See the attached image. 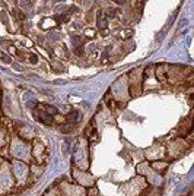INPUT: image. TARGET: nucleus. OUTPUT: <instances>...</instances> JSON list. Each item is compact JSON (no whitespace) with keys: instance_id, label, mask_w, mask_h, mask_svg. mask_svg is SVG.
<instances>
[{"instance_id":"nucleus-8","label":"nucleus","mask_w":194,"mask_h":196,"mask_svg":"<svg viewBox=\"0 0 194 196\" xmlns=\"http://www.w3.org/2000/svg\"><path fill=\"white\" fill-rule=\"evenodd\" d=\"M86 35L92 37V35H93V31H89V29H88V31H86Z\"/></svg>"},{"instance_id":"nucleus-4","label":"nucleus","mask_w":194,"mask_h":196,"mask_svg":"<svg viewBox=\"0 0 194 196\" xmlns=\"http://www.w3.org/2000/svg\"><path fill=\"white\" fill-rule=\"evenodd\" d=\"M98 26H99V29H105L106 28V19L101 15L99 19H98Z\"/></svg>"},{"instance_id":"nucleus-2","label":"nucleus","mask_w":194,"mask_h":196,"mask_svg":"<svg viewBox=\"0 0 194 196\" xmlns=\"http://www.w3.org/2000/svg\"><path fill=\"white\" fill-rule=\"evenodd\" d=\"M152 167H153L155 171H158L160 174H163L165 170H166V164L165 162H152Z\"/></svg>"},{"instance_id":"nucleus-7","label":"nucleus","mask_w":194,"mask_h":196,"mask_svg":"<svg viewBox=\"0 0 194 196\" xmlns=\"http://www.w3.org/2000/svg\"><path fill=\"white\" fill-rule=\"evenodd\" d=\"M73 43L80 46V44H82V38H80V37H73Z\"/></svg>"},{"instance_id":"nucleus-6","label":"nucleus","mask_w":194,"mask_h":196,"mask_svg":"<svg viewBox=\"0 0 194 196\" xmlns=\"http://www.w3.org/2000/svg\"><path fill=\"white\" fill-rule=\"evenodd\" d=\"M106 13H108V18H114L115 16V10H112V9H108Z\"/></svg>"},{"instance_id":"nucleus-1","label":"nucleus","mask_w":194,"mask_h":196,"mask_svg":"<svg viewBox=\"0 0 194 196\" xmlns=\"http://www.w3.org/2000/svg\"><path fill=\"white\" fill-rule=\"evenodd\" d=\"M168 70H169V65H158L155 68V75L160 84L168 82Z\"/></svg>"},{"instance_id":"nucleus-3","label":"nucleus","mask_w":194,"mask_h":196,"mask_svg":"<svg viewBox=\"0 0 194 196\" xmlns=\"http://www.w3.org/2000/svg\"><path fill=\"white\" fill-rule=\"evenodd\" d=\"M76 119H77V111H71V113H69V114L66 116V120H67L69 123H74Z\"/></svg>"},{"instance_id":"nucleus-5","label":"nucleus","mask_w":194,"mask_h":196,"mask_svg":"<svg viewBox=\"0 0 194 196\" xmlns=\"http://www.w3.org/2000/svg\"><path fill=\"white\" fill-rule=\"evenodd\" d=\"M55 21L57 22H69V16L67 15H61V18L60 16H55Z\"/></svg>"},{"instance_id":"nucleus-10","label":"nucleus","mask_w":194,"mask_h":196,"mask_svg":"<svg viewBox=\"0 0 194 196\" xmlns=\"http://www.w3.org/2000/svg\"><path fill=\"white\" fill-rule=\"evenodd\" d=\"M115 1H117V3H118V4H121V3H124V1H125V0H115Z\"/></svg>"},{"instance_id":"nucleus-9","label":"nucleus","mask_w":194,"mask_h":196,"mask_svg":"<svg viewBox=\"0 0 194 196\" xmlns=\"http://www.w3.org/2000/svg\"><path fill=\"white\" fill-rule=\"evenodd\" d=\"M18 18L23 19V18H25V16H23V13H22V12H19V13H18Z\"/></svg>"}]
</instances>
